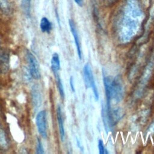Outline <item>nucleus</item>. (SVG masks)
<instances>
[{"mask_svg": "<svg viewBox=\"0 0 154 154\" xmlns=\"http://www.w3.org/2000/svg\"><path fill=\"white\" fill-rule=\"evenodd\" d=\"M69 24L70 26V29L72 32V34L73 37L74 41L76 45V49H77V52L78 55V57L79 60L82 59V53H81V46H80V43H79V38L78 36V34L76 28V26L75 25L74 22L72 20H69Z\"/></svg>", "mask_w": 154, "mask_h": 154, "instance_id": "obj_6", "label": "nucleus"}, {"mask_svg": "<svg viewBox=\"0 0 154 154\" xmlns=\"http://www.w3.org/2000/svg\"><path fill=\"white\" fill-rule=\"evenodd\" d=\"M98 148H99V151L100 154L105 153V149L103 145V142L102 141V140H99L98 141Z\"/></svg>", "mask_w": 154, "mask_h": 154, "instance_id": "obj_15", "label": "nucleus"}, {"mask_svg": "<svg viewBox=\"0 0 154 154\" xmlns=\"http://www.w3.org/2000/svg\"><path fill=\"white\" fill-rule=\"evenodd\" d=\"M32 75L31 74V72L29 70V69H27V68H25L24 69V70H23V78H24V79L26 81H29L31 79V78H32Z\"/></svg>", "mask_w": 154, "mask_h": 154, "instance_id": "obj_13", "label": "nucleus"}, {"mask_svg": "<svg viewBox=\"0 0 154 154\" xmlns=\"http://www.w3.org/2000/svg\"><path fill=\"white\" fill-rule=\"evenodd\" d=\"M35 123L37 131L40 135L43 138H47V116L45 110L38 112L35 117Z\"/></svg>", "mask_w": 154, "mask_h": 154, "instance_id": "obj_3", "label": "nucleus"}, {"mask_svg": "<svg viewBox=\"0 0 154 154\" xmlns=\"http://www.w3.org/2000/svg\"><path fill=\"white\" fill-rule=\"evenodd\" d=\"M74 1L79 7H82L83 5V0H74Z\"/></svg>", "mask_w": 154, "mask_h": 154, "instance_id": "obj_17", "label": "nucleus"}, {"mask_svg": "<svg viewBox=\"0 0 154 154\" xmlns=\"http://www.w3.org/2000/svg\"><path fill=\"white\" fill-rule=\"evenodd\" d=\"M26 58L28 62L29 70L31 72L32 76L36 79L40 78V72L39 64L35 57L29 51L26 52Z\"/></svg>", "mask_w": 154, "mask_h": 154, "instance_id": "obj_4", "label": "nucleus"}, {"mask_svg": "<svg viewBox=\"0 0 154 154\" xmlns=\"http://www.w3.org/2000/svg\"><path fill=\"white\" fill-rule=\"evenodd\" d=\"M31 99L34 111L37 110L42 103V97L40 87L37 84L33 85L31 88Z\"/></svg>", "mask_w": 154, "mask_h": 154, "instance_id": "obj_5", "label": "nucleus"}, {"mask_svg": "<svg viewBox=\"0 0 154 154\" xmlns=\"http://www.w3.org/2000/svg\"><path fill=\"white\" fill-rule=\"evenodd\" d=\"M36 152L38 154H43L44 153V149L42 146V143L40 140H38L36 146Z\"/></svg>", "mask_w": 154, "mask_h": 154, "instance_id": "obj_14", "label": "nucleus"}, {"mask_svg": "<svg viewBox=\"0 0 154 154\" xmlns=\"http://www.w3.org/2000/svg\"><path fill=\"white\" fill-rule=\"evenodd\" d=\"M21 7L25 14L29 16L31 10V0H22Z\"/></svg>", "mask_w": 154, "mask_h": 154, "instance_id": "obj_12", "label": "nucleus"}, {"mask_svg": "<svg viewBox=\"0 0 154 154\" xmlns=\"http://www.w3.org/2000/svg\"><path fill=\"white\" fill-rule=\"evenodd\" d=\"M57 122L58 125V129H59V133L61 140L62 141H64L65 138V132H64V128L63 125V120L62 117V112H61V107L58 105L57 106Z\"/></svg>", "mask_w": 154, "mask_h": 154, "instance_id": "obj_7", "label": "nucleus"}, {"mask_svg": "<svg viewBox=\"0 0 154 154\" xmlns=\"http://www.w3.org/2000/svg\"><path fill=\"white\" fill-rule=\"evenodd\" d=\"M152 129V130H151V131H154V123H153V124L151 126V129Z\"/></svg>", "mask_w": 154, "mask_h": 154, "instance_id": "obj_18", "label": "nucleus"}, {"mask_svg": "<svg viewBox=\"0 0 154 154\" xmlns=\"http://www.w3.org/2000/svg\"><path fill=\"white\" fill-rule=\"evenodd\" d=\"M51 69L54 74L58 73L60 69V61L57 53H54L51 58Z\"/></svg>", "mask_w": 154, "mask_h": 154, "instance_id": "obj_8", "label": "nucleus"}, {"mask_svg": "<svg viewBox=\"0 0 154 154\" xmlns=\"http://www.w3.org/2000/svg\"><path fill=\"white\" fill-rule=\"evenodd\" d=\"M40 29L43 32H49L52 29V23L48 18L43 17L40 20Z\"/></svg>", "mask_w": 154, "mask_h": 154, "instance_id": "obj_9", "label": "nucleus"}, {"mask_svg": "<svg viewBox=\"0 0 154 154\" xmlns=\"http://www.w3.org/2000/svg\"><path fill=\"white\" fill-rule=\"evenodd\" d=\"M103 81L105 86L107 111H111V102L114 100L118 102L122 97V86L118 79H114L111 76H105L103 75Z\"/></svg>", "mask_w": 154, "mask_h": 154, "instance_id": "obj_1", "label": "nucleus"}, {"mask_svg": "<svg viewBox=\"0 0 154 154\" xmlns=\"http://www.w3.org/2000/svg\"><path fill=\"white\" fill-rule=\"evenodd\" d=\"M55 78V80H56V82H57V88L60 93V95L61 96V97L62 99L64 98V87L63 85V83L61 81V79L58 73H55L54 74Z\"/></svg>", "mask_w": 154, "mask_h": 154, "instance_id": "obj_10", "label": "nucleus"}, {"mask_svg": "<svg viewBox=\"0 0 154 154\" xmlns=\"http://www.w3.org/2000/svg\"><path fill=\"white\" fill-rule=\"evenodd\" d=\"M84 72V84L87 88L91 87L93 91L94 96L96 100H99V93L98 90L95 83L94 76L90 67V66L88 63H87L84 66L83 69Z\"/></svg>", "mask_w": 154, "mask_h": 154, "instance_id": "obj_2", "label": "nucleus"}, {"mask_svg": "<svg viewBox=\"0 0 154 154\" xmlns=\"http://www.w3.org/2000/svg\"><path fill=\"white\" fill-rule=\"evenodd\" d=\"M8 146L7 138L4 131L0 128V147L3 149L7 148Z\"/></svg>", "mask_w": 154, "mask_h": 154, "instance_id": "obj_11", "label": "nucleus"}, {"mask_svg": "<svg viewBox=\"0 0 154 154\" xmlns=\"http://www.w3.org/2000/svg\"><path fill=\"white\" fill-rule=\"evenodd\" d=\"M69 83H70V86L71 88V90L73 92L75 91V87H74V83H73V77L71 76L70 78V80H69Z\"/></svg>", "mask_w": 154, "mask_h": 154, "instance_id": "obj_16", "label": "nucleus"}]
</instances>
